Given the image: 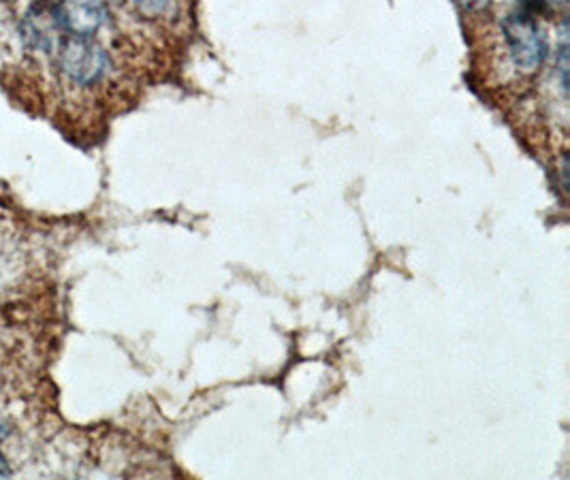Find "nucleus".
<instances>
[{
    "label": "nucleus",
    "instance_id": "nucleus-1",
    "mask_svg": "<svg viewBox=\"0 0 570 480\" xmlns=\"http://www.w3.org/2000/svg\"><path fill=\"white\" fill-rule=\"evenodd\" d=\"M58 62L69 82L77 86L101 84L109 73V67H112L103 45L90 37H69L62 41Z\"/></svg>",
    "mask_w": 570,
    "mask_h": 480
},
{
    "label": "nucleus",
    "instance_id": "nucleus-2",
    "mask_svg": "<svg viewBox=\"0 0 570 480\" xmlns=\"http://www.w3.org/2000/svg\"><path fill=\"white\" fill-rule=\"evenodd\" d=\"M502 35L506 50H509V56L519 73L532 75L541 69L547 54V45L541 28H538L532 18H528L524 13L509 15V18L502 22Z\"/></svg>",
    "mask_w": 570,
    "mask_h": 480
},
{
    "label": "nucleus",
    "instance_id": "nucleus-3",
    "mask_svg": "<svg viewBox=\"0 0 570 480\" xmlns=\"http://www.w3.org/2000/svg\"><path fill=\"white\" fill-rule=\"evenodd\" d=\"M56 20L71 37H92L107 22V9L103 0H60Z\"/></svg>",
    "mask_w": 570,
    "mask_h": 480
},
{
    "label": "nucleus",
    "instance_id": "nucleus-4",
    "mask_svg": "<svg viewBox=\"0 0 570 480\" xmlns=\"http://www.w3.org/2000/svg\"><path fill=\"white\" fill-rule=\"evenodd\" d=\"M129 3L139 18L148 22L169 20L178 9V0H129Z\"/></svg>",
    "mask_w": 570,
    "mask_h": 480
},
{
    "label": "nucleus",
    "instance_id": "nucleus-5",
    "mask_svg": "<svg viewBox=\"0 0 570 480\" xmlns=\"http://www.w3.org/2000/svg\"><path fill=\"white\" fill-rule=\"evenodd\" d=\"M5 476H9V466H7L5 457L0 455V478H5Z\"/></svg>",
    "mask_w": 570,
    "mask_h": 480
}]
</instances>
